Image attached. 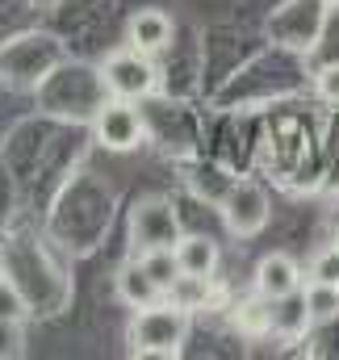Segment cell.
I'll list each match as a JSON object with an SVG mask.
<instances>
[{"mask_svg":"<svg viewBox=\"0 0 339 360\" xmlns=\"http://www.w3.org/2000/svg\"><path fill=\"white\" fill-rule=\"evenodd\" d=\"M188 335V310L184 306H143L130 323V352L134 356H176Z\"/></svg>","mask_w":339,"mask_h":360,"instance_id":"1","label":"cell"},{"mask_svg":"<svg viewBox=\"0 0 339 360\" xmlns=\"http://www.w3.org/2000/svg\"><path fill=\"white\" fill-rule=\"evenodd\" d=\"M101 80H105V89L113 92V96H122V101H143L147 92H155V63L139 46H126V51H113L105 59Z\"/></svg>","mask_w":339,"mask_h":360,"instance_id":"2","label":"cell"},{"mask_svg":"<svg viewBox=\"0 0 339 360\" xmlns=\"http://www.w3.org/2000/svg\"><path fill=\"white\" fill-rule=\"evenodd\" d=\"M92 134H96V143L105 151H134L143 143V113H139V105L122 101V96L105 101L96 109V117H92Z\"/></svg>","mask_w":339,"mask_h":360,"instance_id":"3","label":"cell"},{"mask_svg":"<svg viewBox=\"0 0 339 360\" xmlns=\"http://www.w3.org/2000/svg\"><path fill=\"white\" fill-rule=\"evenodd\" d=\"M222 218L226 226L239 235V239H252L268 226V193L252 184V180H239L226 197H222Z\"/></svg>","mask_w":339,"mask_h":360,"instance_id":"4","label":"cell"},{"mask_svg":"<svg viewBox=\"0 0 339 360\" xmlns=\"http://www.w3.org/2000/svg\"><path fill=\"white\" fill-rule=\"evenodd\" d=\"M298 289H302V269H298L293 256H285V252H268V256L255 264V293L268 297L272 306L298 297Z\"/></svg>","mask_w":339,"mask_h":360,"instance_id":"5","label":"cell"},{"mask_svg":"<svg viewBox=\"0 0 339 360\" xmlns=\"http://www.w3.org/2000/svg\"><path fill=\"white\" fill-rule=\"evenodd\" d=\"M126 38L130 46H139L143 55H160L172 42V17L164 8H139L126 25Z\"/></svg>","mask_w":339,"mask_h":360,"instance_id":"6","label":"cell"},{"mask_svg":"<svg viewBox=\"0 0 339 360\" xmlns=\"http://www.w3.org/2000/svg\"><path fill=\"white\" fill-rule=\"evenodd\" d=\"M176 264L184 276H214L218 269V243L210 239V235H184V239H176Z\"/></svg>","mask_w":339,"mask_h":360,"instance_id":"7","label":"cell"},{"mask_svg":"<svg viewBox=\"0 0 339 360\" xmlns=\"http://www.w3.org/2000/svg\"><path fill=\"white\" fill-rule=\"evenodd\" d=\"M117 293H122V302H126V306H134V310H143V306H155V302L164 297V289L151 281V272L143 269V264H130V269H122V276H117Z\"/></svg>","mask_w":339,"mask_h":360,"instance_id":"8","label":"cell"},{"mask_svg":"<svg viewBox=\"0 0 339 360\" xmlns=\"http://www.w3.org/2000/svg\"><path fill=\"white\" fill-rule=\"evenodd\" d=\"M302 306H306V323H331V319H339V285L310 281V289L302 293Z\"/></svg>","mask_w":339,"mask_h":360,"instance_id":"9","label":"cell"},{"mask_svg":"<svg viewBox=\"0 0 339 360\" xmlns=\"http://www.w3.org/2000/svg\"><path fill=\"white\" fill-rule=\"evenodd\" d=\"M139 264L151 272V281L168 293L172 285H176V276H180V264H176V252L172 248H147L143 256H139Z\"/></svg>","mask_w":339,"mask_h":360,"instance_id":"10","label":"cell"},{"mask_svg":"<svg viewBox=\"0 0 339 360\" xmlns=\"http://www.w3.org/2000/svg\"><path fill=\"white\" fill-rule=\"evenodd\" d=\"M210 297V276H176V285L168 289V302H176V306H184V310H197L201 302Z\"/></svg>","mask_w":339,"mask_h":360,"instance_id":"11","label":"cell"},{"mask_svg":"<svg viewBox=\"0 0 339 360\" xmlns=\"http://www.w3.org/2000/svg\"><path fill=\"white\" fill-rule=\"evenodd\" d=\"M235 323H239V327H243L248 335H260V331H268V327H272V302L255 293L252 302H243V306H239Z\"/></svg>","mask_w":339,"mask_h":360,"instance_id":"12","label":"cell"},{"mask_svg":"<svg viewBox=\"0 0 339 360\" xmlns=\"http://www.w3.org/2000/svg\"><path fill=\"white\" fill-rule=\"evenodd\" d=\"M310 281H323V285H339V243L323 248L314 260H310Z\"/></svg>","mask_w":339,"mask_h":360,"instance_id":"13","label":"cell"},{"mask_svg":"<svg viewBox=\"0 0 339 360\" xmlns=\"http://www.w3.org/2000/svg\"><path fill=\"white\" fill-rule=\"evenodd\" d=\"M25 314H30V306L21 302V293L8 281H0V323H25Z\"/></svg>","mask_w":339,"mask_h":360,"instance_id":"14","label":"cell"},{"mask_svg":"<svg viewBox=\"0 0 339 360\" xmlns=\"http://www.w3.org/2000/svg\"><path fill=\"white\" fill-rule=\"evenodd\" d=\"M17 352H21L17 323H0V356H17Z\"/></svg>","mask_w":339,"mask_h":360,"instance_id":"15","label":"cell"},{"mask_svg":"<svg viewBox=\"0 0 339 360\" xmlns=\"http://www.w3.org/2000/svg\"><path fill=\"white\" fill-rule=\"evenodd\" d=\"M319 92H323L327 101H335V105H339V68H327V72L319 76Z\"/></svg>","mask_w":339,"mask_h":360,"instance_id":"16","label":"cell"},{"mask_svg":"<svg viewBox=\"0 0 339 360\" xmlns=\"http://www.w3.org/2000/svg\"><path fill=\"white\" fill-rule=\"evenodd\" d=\"M335 243H339V222H335Z\"/></svg>","mask_w":339,"mask_h":360,"instance_id":"17","label":"cell"}]
</instances>
